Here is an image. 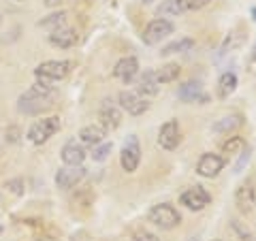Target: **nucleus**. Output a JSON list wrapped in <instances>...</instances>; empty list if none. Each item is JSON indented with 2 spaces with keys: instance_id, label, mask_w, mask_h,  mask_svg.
<instances>
[{
  "instance_id": "1",
  "label": "nucleus",
  "mask_w": 256,
  "mask_h": 241,
  "mask_svg": "<svg viewBox=\"0 0 256 241\" xmlns=\"http://www.w3.org/2000/svg\"><path fill=\"white\" fill-rule=\"evenodd\" d=\"M54 98H56V92L52 84L47 82H38L30 88L26 94L20 96V102H18V109L22 114H28V116H34V114H41V111L50 109L54 105Z\"/></svg>"
},
{
  "instance_id": "2",
  "label": "nucleus",
  "mask_w": 256,
  "mask_h": 241,
  "mask_svg": "<svg viewBox=\"0 0 256 241\" xmlns=\"http://www.w3.org/2000/svg\"><path fill=\"white\" fill-rule=\"evenodd\" d=\"M148 220L154 224V226H158V228L171 230L175 226H180L182 216H180V212L175 210L173 205H169V203H158V205H154L148 212Z\"/></svg>"
},
{
  "instance_id": "3",
  "label": "nucleus",
  "mask_w": 256,
  "mask_h": 241,
  "mask_svg": "<svg viewBox=\"0 0 256 241\" xmlns=\"http://www.w3.org/2000/svg\"><path fill=\"white\" fill-rule=\"evenodd\" d=\"M70 68H73V62H68V60H47L34 68V75H36V79H41V82L52 84V82L64 79L70 73Z\"/></svg>"
},
{
  "instance_id": "4",
  "label": "nucleus",
  "mask_w": 256,
  "mask_h": 241,
  "mask_svg": "<svg viewBox=\"0 0 256 241\" xmlns=\"http://www.w3.org/2000/svg\"><path fill=\"white\" fill-rule=\"evenodd\" d=\"M60 118H43V120H36L34 124L30 126V130H28V139L34 143V146H43L45 141H50L52 136L60 130Z\"/></svg>"
},
{
  "instance_id": "5",
  "label": "nucleus",
  "mask_w": 256,
  "mask_h": 241,
  "mask_svg": "<svg viewBox=\"0 0 256 241\" xmlns=\"http://www.w3.org/2000/svg\"><path fill=\"white\" fill-rule=\"evenodd\" d=\"M173 30H175V26L169 20L158 18V20H152L148 24L146 30H143V34H141V38H143V43L146 45H158V43H162L169 34H173Z\"/></svg>"
},
{
  "instance_id": "6",
  "label": "nucleus",
  "mask_w": 256,
  "mask_h": 241,
  "mask_svg": "<svg viewBox=\"0 0 256 241\" xmlns=\"http://www.w3.org/2000/svg\"><path fill=\"white\" fill-rule=\"evenodd\" d=\"M120 162H122V168L126 173H134V171H137V166L141 162V146H139L137 134H130L124 141L122 154H120Z\"/></svg>"
},
{
  "instance_id": "7",
  "label": "nucleus",
  "mask_w": 256,
  "mask_h": 241,
  "mask_svg": "<svg viewBox=\"0 0 256 241\" xmlns=\"http://www.w3.org/2000/svg\"><path fill=\"white\" fill-rule=\"evenodd\" d=\"M120 107L124 111H128L130 116H143L150 109V102L143 94H139L137 90H122L118 96Z\"/></svg>"
},
{
  "instance_id": "8",
  "label": "nucleus",
  "mask_w": 256,
  "mask_h": 241,
  "mask_svg": "<svg viewBox=\"0 0 256 241\" xmlns=\"http://www.w3.org/2000/svg\"><path fill=\"white\" fill-rule=\"evenodd\" d=\"M180 203L186 205L190 212H201L212 203V196L203 186H192L180 196Z\"/></svg>"
},
{
  "instance_id": "9",
  "label": "nucleus",
  "mask_w": 256,
  "mask_h": 241,
  "mask_svg": "<svg viewBox=\"0 0 256 241\" xmlns=\"http://www.w3.org/2000/svg\"><path fill=\"white\" fill-rule=\"evenodd\" d=\"M180 139H182V132H180V122L178 120H169V122H164L160 126L158 130V146L171 152L180 146Z\"/></svg>"
},
{
  "instance_id": "10",
  "label": "nucleus",
  "mask_w": 256,
  "mask_h": 241,
  "mask_svg": "<svg viewBox=\"0 0 256 241\" xmlns=\"http://www.w3.org/2000/svg\"><path fill=\"white\" fill-rule=\"evenodd\" d=\"M84 175H86V168L82 164H77V166L64 164L60 171L56 173V186L60 190H70L84 180Z\"/></svg>"
},
{
  "instance_id": "11",
  "label": "nucleus",
  "mask_w": 256,
  "mask_h": 241,
  "mask_svg": "<svg viewBox=\"0 0 256 241\" xmlns=\"http://www.w3.org/2000/svg\"><path fill=\"white\" fill-rule=\"evenodd\" d=\"M222 168H224V158L220 154H214V152L203 154L201 158H198V162H196V173L201 175V178H205V180H214Z\"/></svg>"
},
{
  "instance_id": "12",
  "label": "nucleus",
  "mask_w": 256,
  "mask_h": 241,
  "mask_svg": "<svg viewBox=\"0 0 256 241\" xmlns=\"http://www.w3.org/2000/svg\"><path fill=\"white\" fill-rule=\"evenodd\" d=\"M137 75H139V60L134 58V56H126L114 68V77H118L120 82H124V84H130Z\"/></svg>"
},
{
  "instance_id": "13",
  "label": "nucleus",
  "mask_w": 256,
  "mask_h": 241,
  "mask_svg": "<svg viewBox=\"0 0 256 241\" xmlns=\"http://www.w3.org/2000/svg\"><path fill=\"white\" fill-rule=\"evenodd\" d=\"M180 100L184 102H207L210 96L203 90V84L201 82H186L180 90H178Z\"/></svg>"
},
{
  "instance_id": "14",
  "label": "nucleus",
  "mask_w": 256,
  "mask_h": 241,
  "mask_svg": "<svg viewBox=\"0 0 256 241\" xmlns=\"http://www.w3.org/2000/svg\"><path fill=\"white\" fill-rule=\"evenodd\" d=\"M98 118H100V126H105L107 130H116V128L122 124V114H120V109L116 105H111L109 100H105L100 105Z\"/></svg>"
},
{
  "instance_id": "15",
  "label": "nucleus",
  "mask_w": 256,
  "mask_h": 241,
  "mask_svg": "<svg viewBox=\"0 0 256 241\" xmlns=\"http://www.w3.org/2000/svg\"><path fill=\"white\" fill-rule=\"evenodd\" d=\"M77 41H79L77 32H75L73 28H66V26L54 30L52 34H50V43H52L54 47H60V50H68V47L77 45Z\"/></svg>"
},
{
  "instance_id": "16",
  "label": "nucleus",
  "mask_w": 256,
  "mask_h": 241,
  "mask_svg": "<svg viewBox=\"0 0 256 241\" xmlns=\"http://www.w3.org/2000/svg\"><path fill=\"white\" fill-rule=\"evenodd\" d=\"M158 90H160V84L156 79V70H152V68L143 70L137 79V92L143 96H156Z\"/></svg>"
},
{
  "instance_id": "17",
  "label": "nucleus",
  "mask_w": 256,
  "mask_h": 241,
  "mask_svg": "<svg viewBox=\"0 0 256 241\" xmlns=\"http://www.w3.org/2000/svg\"><path fill=\"white\" fill-rule=\"evenodd\" d=\"M62 162L64 164H70V166H77V164H84L86 160V150L79 146L77 141H68L66 146L62 148Z\"/></svg>"
},
{
  "instance_id": "18",
  "label": "nucleus",
  "mask_w": 256,
  "mask_h": 241,
  "mask_svg": "<svg viewBox=\"0 0 256 241\" xmlns=\"http://www.w3.org/2000/svg\"><path fill=\"white\" fill-rule=\"evenodd\" d=\"M107 136V128L100 126V124H90V126H84L82 132H79V139H82L86 146H98V143L105 141Z\"/></svg>"
},
{
  "instance_id": "19",
  "label": "nucleus",
  "mask_w": 256,
  "mask_h": 241,
  "mask_svg": "<svg viewBox=\"0 0 256 241\" xmlns=\"http://www.w3.org/2000/svg\"><path fill=\"white\" fill-rule=\"evenodd\" d=\"M254 190H252V186L250 184H242V186L237 188V192H235V203H237V207L242 210L244 214H248L252 210V205H254Z\"/></svg>"
},
{
  "instance_id": "20",
  "label": "nucleus",
  "mask_w": 256,
  "mask_h": 241,
  "mask_svg": "<svg viewBox=\"0 0 256 241\" xmlns=\"http://www.w3.org/2000/svg\"><path fill=\"white\" fill-rule=\"evenodd\" d=\"M242 124H244V118L239 116V114H233V116H226V118L218 120V122L214 124V130L216 132H226V134H230L233 130H237Z\"/></svg>"
},
{
  "instance_id": "21",
  "label": "nucleus",
  "mask_w": 256,
  "mask_h": 241,
  "mask_svg": "<svg viewBox=\"0 0 256 241\" xmlns=\"http://www.w3.org/2000/svg\"><path fill=\"white\" fill-rule=\"evenodd\" d=\"M235 90H237V75L228 70V73H224L218 79V96L220 98H228Z\"/></svg>"
},
{
  "instance_id": "22",
  "label": "nucleus",
  "mask_w": 256,
  "mask_h": 241,
  "mask_svg": "<svg viewBox=\"0 0 256 241\" xmlns=\"http://www.w3.org/2000/svg\"><path fill=\"white\" fill-rule=\"evenodd\" d=\"M180 73H182L180 64L169 62V64H164L160 70H156V79H158L160 86H162V84H171V82H175V79L180 77Z\"/></svg>"
},
{
  "instance_id": "23",
  "label": "nucleus",
  "mask_w": 256,
  "mask_h": 241,
  "mask_svg": "<svg viewBox=\"0 0 256 241\" xmlns=\"http://www.w3.org/2000/svg\"><path fill=\"white\" fill-rule=\"evenodd\" d=\"M194 47V41L192 38H180V41H173L169 45L162 47V56H171V54H184V52H190Z\"/></svg>"
},
{
  "instance_id": "24",
  "label": "nucleus",
  "mask_w": 256,
  "mask_h": 241,
  "mask_svg": "<svg viewBox=\"0 0 256 241\" xmlns=\"http://www.w3.org/2000/svg\"><path fill=\"white\" fill-rule=\"evenodd\" d=\"M244 148H246L244 136H230L228 141H224V146H222V154H226V156H237Z\"/></svg>"
},
{
  "instance_id": "25",
  "label": "nucleus",
  "mask_w": 256,
  "mask_h": 241,
  "mask_svg": "<svg viewBox=\"0 0 256 241\" xmlns=\"http://www.w3.org/2000/svg\"><path fill=\"white\" fill-rule=\"evenodd\" d=\"M184 13L180 9V4H178V0H162V4L156 9V15H160V18H175V15H180Z\"/></svg>"
},
{
  "instance_id": "26",
  "label": "nucleus",
  "mask_w": 256,
  "mask_h": 241,
  "mask_svg": "<svg viewBox=\"0 0 256 241\" xmlns=\"http://www.w3.org/2000/svg\"><path fill=\"white\" fill-rule=\"evenodd\" d=\"M64 24H66V13L60 11V13H54V15H50V18H47V20H43V22H41V26H43V28H47L50 32H54V30L62 28Z\"/></svg>"
},
{
  "instance_id": "27",
  "label": "nucleus",
  "mask_w": 256,
  "mask_h": 241,
  "mask_svg": "<svg viewBox=\"0 0 256 241\" xmlns=\"http://www.w3.org/2000/svg\"><path fill=\"white\" fill-rule=\"evenodd\" d=\"M210 2L212 0H178L182 11H198V9H203V6H207Z\"/></svg>"
},
{
  "instance_id": "28",
  "label": "nucleus",
  "mask_w": 256,
  "mask_h": 241,
  "mask_svg": "<svg viewBox=\"0 0 256 241\" xmlns=\"http://www.w3.org/2000/svg\"><path fill=\"white\" fill-rule=\"evenodd\" d=\"M111 152V143H98V146H94V152H92V158L96 162H102Z\"/></svg>"
},
{
  "instance_id": "29",
  "label": "nucleus",
  "mask_w": 256,
  "mask_h": 241,
  "mask_svg": "<svg viewBox=\"0 0 256 241\" xmlns=\"http://www.w3.org/2000/svg\"><path fill=\"white\" fill-rule=\"evenodd\" d=\"M250 154H252V150L248 148V146H246V148L237 154V156H239V160H237V164H235V173H242V168L248 164V160H250Z\"/></svg>"
},
{
  "instance_id": "30",
  "label": "nucleus",
  "mask_w": 256,
  "mask_h": 241,
  "mask_svg": "<svg viewBox=\"0 0 256 241\" xmlns=\"http://www.w3.org/2000/svg\"><path fill=\"white\" fill-rule=\"evenodd\" d=\"M134 241H160L154 232H148V230H139L137 235H134Z\"/></svg>"
},
{
  "instance_id": "31",
  "label": "nucleus",
  "mask_w": 256,
  "mask_h": 241,
  "mask_svg": "<svg viewBox=\"0 0 256 241\" xmlns=\"http://www.w3.org/2000/svg\"><path fill=\"white\" fill-rule=\"evenodd\" d=\"M43 2H45L47 6H56V4H60V0H43Z\"/></svg>"
},
{
  "instance_id": "32",
  "label": "nucleus",
  "mask_w": 256,
  "mask_h": 241,
  "mask_svg": "<svg viewBox=\"0 0 256 241\" xmlns=\"http://www.w3.org/2000/svg\"><path fill=\"white\" fill-rule=\"evenodd\" d=\"M252 18H254V22H256V6H254V9H252Z\"/></svg>"
},
{
  "instance_id": "33",
  "label": "nucleus",
  "mask_w": 256,
  "mask_h": 241,
  "mask_svg": "<svg viewBox=\"0 0 256 241\" xmlns=\"http://www.w3.org/2000/svg\"><path fill=\"white\" fill-rule=\"evenodd\" d=\"M143 2H152V0H143Z\"/></svg>"
},
{
  "instance_id": "34",
  "label": "nucleus",
  "mask_w": 256,
  "mask_h": 241,
  "mask_svg": "<svg viewBox=\"0 0 256 241\" xmlns=\"http://www.w3.org/2000/svg\"><path fill=\"white\" fill-rule=\"evenodd\" d=\"M86 2H92V0H86Z\"/></svg>"
},
{
  "instance_id": "35",
  "label": "nucleus",
  "mask_w": 256,
  "mask_h": 241,
  "mask_svg": "<svg viewBox=\"0 0 256 241\" xmlns=\"http://www.w3.org/2000/svg\"><path fill=\"white\" fill-rule=\"evenodd\" d=\"M0 232H2V226H0Z\"/></svg>"
},
{
  "instance_id": "36",
  "label": "nucleus",
  "mask_w": 256,
  "mask_h": 241,
  "mask_svg": "<svg viewBox=\"0 0 256 241\" xmlns=\"http://www.w3.org/2000/svg\"><path fill=\"white\" fill-rule=\"evenodd\" d=\"M254 52H256V45H254Z\"/></svg>"
},
{
  "instance_id": "37",
  "label": "nucleus",
  "mask_w": 256,
  "mask_h": 241,
  "mask_svg": "<svg viewBox=\"0 0 256 241\" xmlns=\"http://www.w3.org/2000/svg\"><path fill=\"white\" fill-rule=\"evenodd\" d=\"M254 205H256V200H254Z\"/></svg>"
},
{
  "instance_id": "38",
  "label": "nucleus",
  "mask_w": 256,
  "mask_h": 241,
  "mask_svg": "<svg viewBox=\"0 0 256 241\" xmlns=\"http://www.w3.org/2000/svg\"><path fill=\"white\" fill-rule=\"evenodd\" d=\"M20 2H22V0H20Z\"/></svg>"
}]
</instances>
